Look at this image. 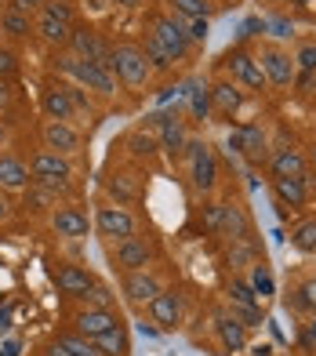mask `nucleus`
<instances>
[{"mask_svg": "<svg viewBox=\"0 0 316 356\" xmlns=\"http://www.w3.org/2000/svg\"><path fill=\"white\" fill-rule=\"evenodd\" d=\"M55 70L69 73L76 80V88L84 91H94V95H113L117 91V76L109 73L106 66H99V62H88V58H76L73 51H62L55 58Z\"/></svg>", "mask_w": 316, "mask_h": 356, "instance_id": "obj_1", "label": "nucleus"}, {"mask_svg": "<svg viewBox=\"0 0 316 356\" xmlns=\"http://www.w3.org/2000/svg\"><path fill=\"white\" fill-rule=\"evenodd\" d=\"M102 66L113 73V76H120L128 88H146V80L153 73V66L146 62V55H142L138 44H117Z\"/></svg>", "mask_w": 316, "mask_h": 356, "instance_id": "obj_2", "label": "nucleus"}, {"mask_svg": "<svg viewBox=\"0 0 316 356\" xmlns=\"http://www.w3.org/2000/svg\"><path fill=\"white\" fill-rule=\"evenodd\" d=\"M73 175L69 160L62 153H51V149H40L33 160H29V178L37 186H47V189H66V178Z\"/></svg>", "mask_w": 316, "mask_h": 356, "instance_id": "obj_3", "label": "nucleus"}, {"mask_svg": "<svg viewBox=\"0 0 316 356\" xmlns=\"http://www.w3.org/2000/svg\"><path fill=\"white\" fill-rule=\"evenodd\" d=\"M185 160H189V175H193V189L197 193H211L215 182H218L215 153L203 142H185Z\"/></svg>", "mask_w": 316, "mask_h": 356, "instance_id": "obj_4", "label": "nucleus"}, {"mask_svg": "<svg viewBox=\"0 0 316 356\" xmlns=\"http://www.w3.org/2000/svg\"><path fill=\"white\" fill-rule=\"evenodd\" d=\"M149 33L167 47L171 58H185L189 51H193V44H189V33H185V22L178 19V15H156Z\"/></svg>", "mask_w": 316, "mask_h": 356, "instance_id": "obj_5", "label": "nucleus"}, {"mask_svg": "<svg viewBox=\"0 0 316 356\" xmlns=\"http://www.w3.org/2000/svg\"><path fill=\"white\" fill-rule=\"evenodd\" d=\"M94 225H99V233L109 236V240H128V236H135V218L124 211L120 204L94 207Z\"/></svg>", "mask_w": 316, "mask_h": 356, "instance_id": "obj_6", "label": "nucleus"}, {"mask_svg": "<svg viewBox=\"0 0 316 356\" xmlns=\"http://www.w3.org/2000/svg\"><path fill=\"white\" fill-rule=\"evenodd\" d=\"M113 262L124 273H138L153 262V244L142 236H128V240H117V251H113Z\"/></svg>", "mask_w": 316, "mask_h": 356, "instance_id": "obj_7", "label": "nucleus"}, {"mask_svg": "<svg viewBox=\"0 0 316 356\" xmlns=\"http://www.w3.org/2000/svg\"><path fill=\"white\" fill-rule=\"evenodd\" d=\"M120 323H124V320H120L117 309H94V305H91V309H84V313H76V316H73V331L94 342L99 334L120 327Z\"/></svg>", "mask_w": 316, "mask_h": 356, "instance_id": "obj_8", "label": "nucleus"}, {"mask_svg": "<svg viewBox=\"0 0 316 356\" xmlns=\"http://www.w3.org/2000/svg\"><path fill=\"white\" fill-rule=\"evenodd\" d=\"M258 62H262V73H265V80H269L273 88H291L294 84V62H291L288 51H280V47H265Z\"/></svg>", "mask_w": 316, "mask_h": 356, "instance_id": "obj_9", "label": "nucleus"}, {"mask_svg": "<svg viewBox=\"0 0 316 356\" xmlns=\"http://www.w3.org/2000/svg\"><path fill=\"white\" fill-rule=\"evenodd\" d=\"M69 47H73V55L76 58H88V62H102L109 58V47L106 40H102V33H94V29H84V26H73V37H69Z\"/></svg>", "mask_w": 316, "mask_h": 356, "instance_id": "obj_10", "label": "nucleus"}, {"mask_svg": "<svg viewBox=\"0 0 316 356\" xmlns=\"http://www.w3.org/2000/svg\"><path fill=\"white\" fill-rule=\"evenodd\" d=\"M226 66H229V73L240 80L244 88H251V91H262L269 80H265V73H262V62L258 58H251L247 51H229L226 55Z\"/></svg>", "mask_w": 316, "mask_h": 356, "instance_id": "obj_11", "label": "nucleus"}, {"mask_svg": "<svg viewBox=\"0 0 316 356\" xmlns=\"http://www.w3.org/2000/svg\"><path fill=\"white\" fill-rule=\"evenodd\" d=\"M124 298L128 302H135V305H149L156 295H160V280L153 277V273H146V269H138V273H124Z\"/></svg>", "mask_w": 316, "mask_h": 356, "instance_id": "obj_12", "label": "nucleus"}, {"mask_svg": "<svg viewBox=\"0 0 316 356\" xmlns=\"http://www.w3.org/2000/svg\"><path fill=\"white\" fill-rule=\"evenodd\" d=\"M51 229H55L58 236H66V240H81V236H88V229H91L88 211H84V207H73V204L58 207V211L51 215Z\"/></svg>", "mask_w": 316, "mask_h": 356, "instance_id": "obj_13", "label": "nucleus"}, {"mask_svg": "<svg viewBox=\"0 0 316 356\" xmlns=\"http://www.w3.org/2000/svg\"><path fill=\"white\" fill-rule=\"evenodd\" d=\"M149 316L156 323V331H175L178 320H182V302L175 291H160L153 302H149Z\"/></svg>", "mask_w": 316, "mask_h": 356, "instance_id": "obj_14", "label": "nucleus"}, {"mask_svg": "<svg viewBox=\"0 0 316 356\" xmlns=\"http://www.w3.org/2000/svg\"><path fill=\"white\" fill-rule=\"evenodd\" d=\"M51 280L58 284L62 295H69V298H84L88 291L94 287V277H91L84 266H58L51 273Z\"/></svg>", "mask_w": 316, "mask_h": 356, "instance_id": "obj_15", "label": "nucleus"}, {"mask_svg": "<svg viewBox=\"0 0 316 356\" xmlns=\"http://www.w3.org/2000/svg\"><path fill=\"white\" fill-rule=\"evenodd\" d=\"M153 124L160 127V149L164 153H182L185 149V120H178V113H156Z\"/></svg>", "mask_w": 316, "mask_h": 356, "instance_id": "obj_16", "label": "nucleus"}, {"mask_svg": "<svg viewBox=\"0 0 316 356\" xmlns=\"http://www.w3.org/2000/svg\"><path fill=\"white\" fill-rule=\"evenodd\" d=\"M44 145H47L51 153L66 156V153L81 149V135H76L66 120H47V124H44Z\"/></svg>", "mask_w": 316, "mask_h": 356, "instance_id": "obj_17", "label": "nucleus"}, {"mask_svg": "<svg viewBox=\"0 0 316 356\" xmlns=\"http://www.w3.org/2000/svg\"><path fill=\"white\" fill-rule=\"evenodd\" d=\"M44 117L47 120H66V124L76 117L66 84H47V91H44Z\"/></svg>", "mask_w": 316, "mask_h": 356, "instance_id": "obj_18", "label": "nucleus"}, {"mask_svg": "<svg viewBox=\"0 0 316 356\" xmlns=\"http://www.w3.org/2000/svg\"><path fill=\"white\" fill-rule=\"evenodd\" d=\"M33 33L40 37V40H47L51 47H66L69 44V37H73V26L69 22H62V19H51V15H37V22H33Z\"/></svg>", "mask_w": 316, "mask_h": 356, "instance_id": "obj_19", "label": "nucleus"}, {"mask_svg": "<svg viewBox=\"0 0 316 356\" xmlns=\"http://www.w3.org/2000/svg\"><path fill=\"white\" fill-rule=\"evenodd\" d=\"M215 331H218V342H222L226 353L247 349V327H244L236 316H218V320H215Z\"/></svg>", "mask_w": 316, "mask_h": 356, "instance_id": "obj_20", "label": "nucleus"}, {"mask_svg": "<svg viewBox=\"0 0 316 356\" xmlns=\"http://www.w3.org/2000/svg\"><path fill=\"white\" fill-rule=\"evenodd\" d=\"M240 106H244V91L236 88L233 80H218V84H211V109H218L222 117H233Z\"/></svg>", "mask_w": 316, "mask_h": 356, "instance_id": "obj_21", "label": "nucleus"}, {"mask_svg": "<svg viewBox=\"0 0 316 356\" xmlns=\"http://www.w3.org/2000/svg\"><path fill=\"white\" fill-rule=\"evenodd\" d=\"M218 236H229L233 244H240V240L251 236V218H247L244 207L226 204V211H222V229H218Z\"/></svg>", "mask_w": 316, "mask_h": 356, "instance_id": "obj_22", "label": "nucleus"}, {"mask_svg": "<svg viewBox=\"0 0 316 356\" xmlns=\"http://www.w3.org/2000/svg\"><path fill=\"white\" fill-rule=\"evenodd\" d=\"M273 193H276V200L280 207H302L306 204V175H298V178H273Z\"/></svg>", "mask_w": 316, "mask_h": 356, "instance_id": "obj_23", "label": "nucleus"}, {"mask_svg": "<svg viewBox=\"0 0 316 356\" xmlns=\"http://www.w3.org/2000/svg\"><path fill=\"white\" fill-rule=\"evenodd\" d=\"M33 178H29V168L22 164L19 156H0V186L4 189H26Z\"/></svg>", "mask_w": 316, "mask_h": 356, "instance_id": "obj_24", "label": "nucleus"}, {"mask_svg": "<svg viewBox=\"0 0 316 356\" xmlns=\"http://www.w3.org/2000/svg\"><path fill=\"white\" fill-rule=\"evenodd\" d=\"M269 168H273V178H298V175H306V156L288 145V149H280L269 160Z\"/></svg>", "mask_w": 316, "mask_h": 356, "instance_id": "obj_25", "label": "nucleus"}, {"mask_svg": "<svg viewBox=\"0 0 316 356\" xmlns=\"http://www.w3.org/2000/svg\"><path fill=\"white\" fill-rule=\"evenodd\" d=\"M265 149H269V145H265V131H262L258 124L240 127V149H236V153H244L247 160L262 164V160H265Z\"/></svg>", "mask_w": 316, "mask_h": 356, "instance_id": "obj_26", "label": "nucleus"}, {"mask_svg": "<svg viewBox=\"0 0 316 356\" xmlns=\"http://www.w3.org/2000/svg\"><path fill=\"white\" fill-rule=\"evenodd\" d=\"M94 346H99L102 356H131V338H128V327H113V331H106L94 338Z\"/></svg>", "mask_w": 316, "mask_h": 356, "instance_id": "obj_27", "label": "nucleus"}, {"mask_svg": "<svg viewBox=\"0 0 316 356\" xmlns=\"http://www.w3.org/2000/svg\"><path fill=\"white\" fill-rule=\"evenodd\" d=\"M0 33H8V37H29V33H33V22H29V15L26 11H19V8H4V11H0Z\"/></svg>", "mask_w": 316, "mask_h": 356, "instance_id": "obj_28", "label": "nucleus"}, {"mask_svg": "<svg viewBox=\"0 0 316 356\" xmlns=\"http://www.w3.org/2000/svg\"><path fill=\"white\" fill-rule=\"evenodd\" d=\"M185 99H189V117L208 120V113H211V88L208 84H189Z\"/></svg>", "mask_w": 316, "mask_h": 356, "instance_id": "obj_29", "label": "nucleus"}, {"mask_svg": "<svg viewBox=\"0 0 316 356\" xmlns=\"http://www.w3.org/2000/svg\"><path fill=\"white\" fill-rule=\"evenodd\" d=\"M291 248H298L302 254H316V218H302L291 229Z\"/></svg>", "mask_w": 316, "mask_h": 356, "instance_id": "obj_30", "label": "nucleus"}, {"mask_svg": "<svg viewBox=\"0 0 316 356\" xmlns=\"http://www.w3.org/2000/svg\"><path fill=\"white\" fill-rule=\"evenodd\" d=\"M229 302L236 305V309H262V298L255 295V287H251L247 280H233L229 284Z\"/></svg>", "mask_w": 316, "mask_h": 356, "instance_id": "obj_31", "label": "nucleus"}, {"mask_svg": "<svg viewBox=\"0 0 316 356\" xmlns=\"http://www.w3.org/2000/svg\"><path fill=\"white\" fill-rule=\"evenodd\" d=\"M142 55H146V62H149L153 70H171V62H175V58H171V51H167V47H164L160 40H156L153 33H146V44H142Z\"/></svg>", "mask_w": 316, "mask_h": 356, "instance_id": "obj_32", "label": "nucleus"}, {"mask_svg": "<svg viewBox=\"0 0 316 356\" xmlns=\"http://www.w3.org/2000/svg\"><path fill=\"white\" fill-rule=\"evenodd\" d=\"M55 342H62V346H66V349H69L73 356H102V353H99V346H94L91 338L76 334V331H66V334H58Z\"/></svg>", "mask_w": 316, "mask_h": 356, "instance_id": "obj_33", "label": "nucleus"}, {"mask_svg": "<svg viewBox=\"0 0 316 356\" xmlns=\"http://www.w3.org/2000/svg\"><path fill=\"white\" fill-rule=\"evenodd\" d=\"M128 149L135 156H142V160H153L156 153H160V142H156L153 135H146V131H131L128 135Z\"/></svg>", "mask_w": 316, "mask_h": 356, "instance_id": "obj_34", "label": "nucleus"}, {"mask_svg": "<svg viewBox=\"0 0 316 356\" xmlns=\"http://www.w3.org/2000/svg\"><path fill=\"white\" fill-rule=\"evenodd\" d=\"M178 19H208L211 15V0H171Z\"/></svg>", "mask_w": 316, "mask_h": 356, "instance_id": "obj_35", "label": "nucleus"}, {"mask_svg": "<svg viewBox=\"0 0 316 356\" xmlns=\"http://www.w3.org/2000/svg\"><path fill=\"white\" fill-rule=\"evenodd\" d=\"M251 287H255V295L258 298H269L273 291H276V284H273V273L265 269V262H258L255 269H251V280H247Z\"/></svg>", "mask_w": 316, "mask_h": 356, "instance_id": "obj_36", "label": "nucleus"}, {"mask_svg": "<svg viewBox=\"0 0 316 356\" xmlns=\"http://www.w3.org/2000/svg\"><path fill=\"white\" fill-rule=\"evenodd\" d=\"M109 193H113L117 200H135L138 189L128 182V175H113V178H109Z\"/></svg>", "mask_w": 316, "mask_h": 356, "instance_id": "obj_37", "label": "nucleus"}, {"mask_svg": "<svg viewBox=\"0 0 316 356\" xmlns=\"http://www.w3.org/2000/svg\"><path fill=\"white\" fill-rule=\"evenodd\" d=\"M51 197H55V189H47V186H33V193L26 197V207H29V211H44V207L51 204Z\"/></svg>", "mask_w": 316, "mask_h": 356, "instance_id": "obj_38", "label": "nucleus"}, {"mask_svg": "<svg viewBox=\"0 0 316 356\" xmlns=\"http://www.w3.org/2000/svg\"><path fill=\"white\" fill-rule=\"evenodd\" d=\"M222 211H226V204H208V207H203V229H208V233L222 229Z\"/></svg>", "mask_w": 316, "mask_h": 356, "instance_id": "obj_39", "label": "nucleus"}, {"mask_svg": "<svg viewBox=\"0 0 316 356\" xmlns=\"http://www.w3.org/2000/svg\"><path fill=\"white\" fill-rule=\"evenodd\" d=\"M185 22V33H189V44H203L208 40V19H182Z\"/></svg>", "mask_w": 316, "mask_h": 356, "instance_id": "obj_40", "label": "nucleus"}, {"mask_svg": "<svg viewBox=\"0 0 316 356\" xmlns=\"http://www.w3.org/2000/svg\"><path fill=\"white\" fill-rule=\"evenodd\" d=\"M44 15H51V19H62V22H73V8L66 0H44Z\"/></svg>", "mask_w": 316, "mask_h": 356, "instance_id": "obj_41", "label": "nucleus"}, {"mask_svg": "<svg viewBox=\"0 0 316 356\" xmlns=\"http://www.w3.org/2000/svg\"><path fill=\"white\" fill-rule=\"evenodd\" d=\"M84 298L94 305V309H113V295H109V287H99V284H94Z\"/></svg>", "mask_w": 316, "mask_h": 356, "instance_id": "obj_42", "label": "nucleus"}, {"mask_svg": "<svg viewBox=\"0 0 316 356\" xmlns=\"http://www.w3.org/2000/svg\"><path fill=\"white\" fill-rule=\"evenodd\" d=\"M15 70H19V55L8 51V47H0V80H11Z\"/></svg>", "mask_w": 316, "mask_h": 356, "instance_id": "obj_43", "label": "nucleus"}, {"mask_svg": "<svg viewBox=\"0 0 316 356\" xmlns=\"http://www.w3.org/2000/svg\"><path fill=\"white\" fill-rule=\"evenodd\" d=\"M294 62H298V66H302L306 73H316V44H306V47H298Z\"/></svg>", "mask_w": 316, "mask_h": 356, "instance_id": "obj_44", "label": "nucleus"}, {"mask_svg": "<svg viewBox=\"0 0 316 356\" xmlns=\"http://www.w3.org/2000/svg\"><path fill=\"white\" fill-rule=\"evenodd\" d=\"M288 309H291V313H313V309H309V298H306V291H302V287H294V291H291Z\"/></svg>", "mask_w": 316, "mask_h": 356, "instance_id": "obj_45", "label": "nucleus"}, {"mask_svg": "<svg viewBox=\"0 0 316 356\" xmlns=\"http://www.w3.org/2000/svg\"><path fill=\"white\" fill-rule=\"evenodd\" d=\"M15 99V88H11V80H0V113H4Z\"/></svg>", "mask_w": 316, "mask_h": 356, "instance_id": "obj_46", "label": "nucleus"}, {"mask_svg": "<svg viewBox=\"0 0 316 356\" xmlns=\"http://www.w3.org/2000/svg\"><path fill=\"white\" fill-rule=\"evenodd\" d=\"M11 8H19V11H40L44 8V0H11Z\"/></svg>", "mask_w": 316, "mask_h": 356, "instance_id": "obj_47", "label": "nucleus"}, {"mask_svg": "<svg viewBox=\"0 0 316 356\" xmlns=\"http://www.w3.org/2000/svg\"><path fill=\"white\" fill-rule=\"evenodd\" d=\"M302 291H306V298H309V309L316 313V277H309V280L302 284Z\"/></svg>", "mask_w": 316, "mask_h": 356, "instance_id": "obj_48", "label": "nucleus"}, {"mask_svg": "<svg viewBox=\"0 0 316 356\" xmlns=\"http://www.w3.org/2000/svg\"><path fill=\"white\" fill-rule=\"evenodd\" d=\"M44 356H73V353H69L66 346H62V342H51V346L44 349Z\"/></svg>", "mask_w": 316, "mask_h": 356, "instance_id": "obj_49", "label": "nucleus"}, {"mask_svg": "<svg viewBox=\"0 0 316 356\" xmlns=\"http://www.w3.org/2000/svg\"><path fill=\"white\" fill-rule=\"evenodd\" d=\"M273 29H276V37H291V22H288V19H276Z\"/></svg>", "mask_w": 316, "mask_h": 356, "instance_id": "obj_50", "label": "nucleus"}, {"mask_svg": "<svg viewBox=\"0 0 316 356\" xmlns=\"http://www.w3.org/2000/svg\"><path fill=\"white\" fill-rule=\"evenodd\" d=\"M251 356H273V349L269 346H255V349H251Z\"/></svg>", "mask_w": 316, "mask_h": 356, "instance_id": "obj_51", "label": "nucleus"}, {"mask_svg": "<svg viewBox=\"0 0 316 356\" xmlns=\"http://www.w3.org/2000/svg\"><path fill=\"white\" fill-rule=\"evenodd\" d=\"M4 356H19V342H4Z\"/></svg>", "mask_w": 316, "mask_h": 356, "instance_id": "obj_52", "label": "nucleus"}, {"mask_svg": "<svg viewBox=\"0 0 316 356\" xmlns=\"http://www.w3.org/2000/svg\"><path fill=\"white\" fill-rule=\"evenodd\" d=\"M117 4H120V8H135V4H138V0H117Z\"/></svg>", "mask_w": 316, "mask_h": 356, "instance_id": "obj_53", "label": "nucleus"}, {"mask_svg": "<svg viewBox=\"0 0 316 356\" xmlns=\"http://www.w3.org/2000/svg\"><path fill=\"white\" fill-rule=\"evenodd\" d=\"M4 211H8V204H4V200H0V218H4Z\"/></svg>", "mask_w": 316, "mask_h": 356, "instance_id": "obj_54", "label": "nucleus"}, {"mask_svg": "<svg viewBox=\"0 0 316 356\" xmlns=\"http://www.w3.org/2000/svg\"><path fill=\"white\" fill-rule=\"evenodd\" d=\"M313 164H316V145H313Z\"/></svg>", "mask_w": 316, "mask_h": 356, "instance_id": "obj_55", "label": "nucleus"}, {"mask_svg": "<svg viewBox=\"0 0 316 356\" xmlns=\"http://www.w3.org/2000/svg\"><path fill=\"white\" fill-rule=\"evenodd\" d=\"M294 4H309V0H294Z\"/></svg>", "mask_w": 316, "mask_h": 356, "instance_id": "obj_56", "label": "nucleus"}]
</instances>
